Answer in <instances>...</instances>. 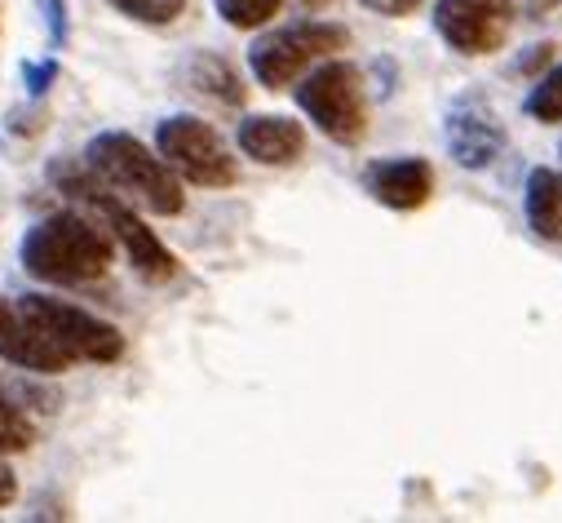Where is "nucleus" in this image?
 Masks as SVG:
<instances>
[{
	"label": "nucleus",
	"instance_id": "f257e3e1",
	"mask_svg": "<svg viewBox=\"0 0 562 523\" xmlns=\"http://www.w3.org/2000/svg\"><path fill=\"white\" fill-rule=\"evenodd\" d=\"M19 257L23 271L45 285H93L111 271L115 244L85 213H49L23 235Z\"/></svg>",
	"mask_w": 562,
	"mask_h": 523
},
{
	"label": "nucleus",
	"instance_id": "f03ea898",
	"mask_svg": "<svg viewBox=\"0 0 562 523\" xmlns=\"http://www.w3.org/2000/svg\"><path fill=\"white\" fill-rule=\"evenodd\" d=\"M85 165L124 200H133L137 209H147L156 218H178L187 209V191L178 182V174L160 160V152H151L147 143H137L124 129H106V134L89 138L85 147Z\"/></svg>",
	"mask_w": 562,
	"mask_h": 523
},
{
	"label": "nucleus",
	"instance_id": "7ed1b4c3",
	"mask_svg": "<svg viewBox=\"0 0 562 523\" xmlns=\"http://www.w3.org/2000/svg\"><path fill=\"white\" fill-rule=\"evenodd\" d=\"M49 178L67 191V196H76V200H85L89 209H98V218L106 222V231L120 240V248H124V257L133 262V271L143 276L147 285H169L173 276H178V257L160 244V235L137 218L89 165L80 169V165H54L49 169Z\"/></svg>",
	"mask_w": 562,
	"mask_h": 523
},
{
	"label": "nucleus",
	"instance_id": "20e7f679",
	"mask_svg": "<svg viewBox=\"0 0 562 523\" xmlns=\"http://www.w3.org/2000/svg\"><path fill=\"white\" fill-rule=\"evenodd\" d=\"M350 45V32L341 23H293L252 41L248 49V71L261 89L279 93L306 76V67L341 54Z\"/></svg>",
	"mask_w": 562,
	"mask_h": 523
},
{
	"label": "nucleus",
	"instance_id": "39448f33",
	"mask_svg": "<svg viewBox=\"0 0 562 523\" xmlns=\"http://www.w3.org/2000/svg\"><path fill=\"white\" fill-rule=\"evenodd\" d=\"M297 107L315 120L324 138L355 147L368 134V93H363V71L355 63H324L311 76L297 80Z\"/></svg>",
	"mask_w": 562,
	"mask_h": 523
},
{
	"label": "nucleus",
	"instance_id": "423d86ee",
	"mask_svg": "<svg viewBox=\"0 0 562 523\" xmlns=\"http://www.w3.org/2000/svg\"><path fill=\"white\" fill-rule=\"evenodd\" d=\"M156 152H160V160L178 178H187L195 187L222 191V187H235L239 182L235 156L226 152L217 129L209 120H200V115H165L156 124Z\"/></svg>",
	"mask_w": 562,
	"mask_h": 523
},
{
	"label": "nucleus",
	"instance_id": "0eeeda50",
	"mask_svg": "<svg viewBox=\"0 0 562 523\" xmlns=\"http://www.w3.org/2000/svg\"><path fill=\"white\" fill-rule=\"evenodd\" d=\"M430 19L448 49H457L465 58H487V54L505 49L518 5L514 0H435Z\"/></svg>",
	"mask_w": 562,
	"mask_h": 523
},
{
	"label": "nucleus",
	"instance_id": "6e6552de",
	"mask_svg": "<svg viewBox=\"0 0 562 523\" xmlns=\"http://www.w3.org/2000/svg\"><path fill=\"white\" fill-rule=\"evenodd\" d=\"M23 302L45 324V333L67 350L71 364H80V359L85 364H115L124 355V333L115 324H106V320H98V315H89V311H80L71 302H63V298H45V293H32Z\"/></svg>",
	"mask_w": 562,
	"mask_h": 523
},
{
	"label": "nucleus",
	"instance_id": "1a4fd4ad",
	"mask_svg": "<svg viewBox=\"0 0 562 523\" xmlns=\"http://www.w3.org/2000/svg\"><path fill=\"white\" fill-rule=\"evenodd\" d=\"M443 138H448V156L461 169L479 174L505 152V124L496 120L483 93H461L443 115Z\"/></svg>",
	"mask_w": 562,
	"mask_h": 523
},
{
	"label": "nucleus",
	"instance_id": "9d476101",
	"mask_svg": "<svg viewBox=\"0 0 562 523\" xmlns=\"http://www.w3.org/2000/svg\"><path fill=\"white\" fill-rule=\"evenodd\" d=\"M0 359L27 368V372H67L71 359L67 350L45 333V324L27 311V302L19 298H0Z\"/></svg>",
	"mask_w": 562,
	"mask_h": 523
},
{
	"label": "nucleus",
	"instance_id": "9b49d317",
	"mask_svg": "<svg viewBox=\"0 0 562 523\" xmlns=\"http://www.w3.org/2000/svg\"><path fill=\"white\" fill-rule=\"evenodd\" d=\"M363 191L394 213H416L435 200V165L420 160V156L372 160L363 169Z\"/></svg>",
	"mask_w": 562,
	"mask_h": 523
},
{
	"label": "nucleus",
	"instance_id": "f8f14e48",
	"mask_svg": "<svg viewBox=\"0 0 562 523\" xmlns=\"http://www.w3.org/2000/svg\"><path fill=\"white\" fill-rule=\"evenodd\" d=\"M235 138H239V152L266 169L297 165L306 152V129L302 120H289V115H248L239 120Z\"/></svg>",
	"mask_w": 562,
	"mask_h": 523
},
{
	"label": "nucleus",
	"instance_id": "ddd939ff",
	"mask_svg": "<svg viewBox=\"0 0 562 523\" xmlns=\"http://www.w3.org/2000/svg\"><path fill=\"white\" fill-rule=\"evenodd\" d=\"M522 213L540 240L562 244V169H531L527 174Z\"/></svg>",
	"mask_w": 562,
	"mask_h": 523
},
{
	"label": "nucleus",
	"instance_id": "4468645a",
	"mask_svg": "<svg viewBox=\"0 0 562 523\" xmlns=\"http://www.w3.org/2000/svg\"><path fill=\"white\" fill-rule=\"evenodd\" d=\"M182 80H187L195 93L213 98V102H226V107H239V102H244V85H239L235 67H231L226 58H217V54H195V58H187Z\"/></svg>",
	"mask_w": 562,
	"mask_h": 523
},
{
	"label": "nucleus",
	"instance_id": "2eb2a0df",
	"mask_svg": "<svg viewBox=\"0 0 562 523\" xmlns=\"http://www.w3.org/2000/svg\"><path fill=\"white\" fill-rule=\"evenodd\" d=\"M522 111L540 124H562V63L531 80V89L522 98Z\"/></svg>",
	"mask_w": 562,
	"mask_h": 523
},
{
	"label": "nucleus",
	"instance_id": "dca6fc26",
	"mask_svg": "<svg viewBox=\"0 0 562 523\" xmlns=\"http://www.w3.org/2000/svg\"><path fill=\"white\" fill-rule=\"evenodd\" d=\"M32 444H36V426H32V418L10 400V390L0 386V457L27 453Z\"/></svg>",
	"mask_w": 562,
	"mask_h": 523
},
{
	"label": "nucleus",
	"instance_id": "f3484780",
	"mask_svg": "<svg viewBox=\"0 0 562 523\" xmlns=\"http://www.w3.org/2000/svg\"><path fill=\"white\" fill-rule=\"evenodd\" d=\"M213 5H217V14H222L226 27H235V32H257L261 23H270V19L279 14V5H284V0H213Z\"/></svg>",
	"mask_w": 562,
	"mask_h": 523
},
{
	"label": "nucleus",
	"instance_id": "a211bd4d",
	"mask_svg": "<svg viewBox=\"0 0 562 523\" xmlns=\"http://www.w3.org/2000/svg\"><path fill=\"white\" fill-rule=\"evenodd\" d=\"M106 5L133 23H147V27H169L182 19L187 0H106Z\"/></svg>",
	"mask_w": 562,
	"mask_h": 523
},
{
	"label": "nucleus",
	"instance_id": "6ab92c4d",
	"mask_svg": "<svg viewBox=\"0 0 562 523\" xmlns=\"http://www.w3.org/2000/svg\"><path fill=\"white\" fill-rule=\"evenodd\" d=\"M41 14H45V32H49V45L63 49L67 45V0H36Z\"/></svg>",
	"mask_w": 562,
	"mask_h": 523
},
{
	"label": "nucleus",
	"instance_id": "aec40b11",
	"mask_svg": "<svg viewBox=\"0 0 562 523\" xmlns=\"http://www.w3.org/2000/svg\"><path fill=\"white\" fill-rule=\"evenodd\" d=\"M54 76H58V63H54V58H45V63H27V67H23V80H27V93H32V98H41V93L54 85Z\"/></svg>",
	"mask_w": 562,
	"mask_h": 523
},
{
	"label": "nucleus",
	"instance_id": "412c9836",
	"mask_svg": "<svg viewBox=\"0 0 562 523\" xmlns=\"http://www.w3.org/2000/svg\"><path fill=\"white\" fill-rule=\"evenodd\" d=\"M363 10H372V14H381V19H407V14H416L426 0H359Z\"/></svg>",
	"mask_w": 562,
	"mask_h": 523
},
{
	"label": "nucleus",
	"instance_id": "4be33fe9",
	"mask_svg": "<svg viewBox=\"0 0 562 523\" xmlns=\"http://www.w3.org/2000/svg\"><path fill=\"white\" fill-rule=\"evenodd\" d=\"M514 5H522L527 19H549V14L562 10V0H514Z\"/></svg>",
	"mask_w": 562,
	"mask_h": 523
},
{
	"label": "nucleus",
	"instance_id": "5701e85b",
	"mask_svg": "<svg viewBox=\"0 0 562 523\" xmlns=\"http://www.w3.org/2000/svg\"><path fill=\"white\" fill-rule=\"evenodd\" d=\"M14 497H19V479H14V470L5 461H0V505H10Z\"/></svg>",
	"mask_w": 562,
	"mask_h": 523
},
{
	"label": "nucleus",
	"instance_id": "b1692460",
	"mask_svg": "<svg viewBox=\"0 0 562 523\" xmlns=\"http://www.w3.org/2000/svg\"><path fill=\"white\" fill-rule=\"evenodd\" d=\"M549 58H553V45H536V49H531V54L518 63V71H536V67H544Z\"/></svg>",
	"mask_w": 562,
	"mask_h": 523
},
{
	"label": "nucleus",
	"instance_id": "393cba45",
	"mask_svg": "<svg viewBox=\"0 0 562 523\" xmlns=\"http://www.w3.org/2000/svg\"><path fill=\"white\" fill-rule=\"evenodd\" d=\"M302 5H306V10H324V5H328V0H302Z\"/></svg>",
	"mask_w": 562,
	"mask_h": 523
}]
</instances>
